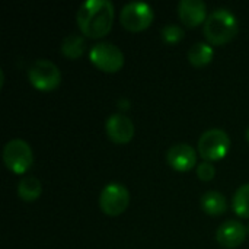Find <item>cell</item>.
<instances>
[{
	"label": "cell",
	"mask_w": 249,
	"mask_h": 249,
	"mask_svg": "<svg viewBox=\"0 0 249 249\" xmlns=\"http://www.w3.org/2000/svg\"><path fill=\"white\" fill-rule=\"evenodd\" d=\"M166 160L177 171H190L197 163V152L191 144L177 143L168 149Z\"/></svg>",
	"instance_id": "obj_10"
},
{
	"label": "cell",
	"mask_w": 249,
	"mask_h": 249,
	"mask_svg": "<svg viewBox=\"0 0 249 249\" xmlns=\"http://www.w3.org/2000/svg\"><path fill=\"white\" fill-rule=\"evenodd\" d=\"M114 4L111 0H86L79 6L77 23L80 31L90 38H101L114 23Z\"/></svg>",
	"instance_id": "obj_1"
},
{
	"label": "cell",
	"mask_w": 249,
	"mask_h": 249,
	"mask_svg": "<svg viewBox=\"0 0 249 249\" xmlns=\"http://www.w3.org/2000/svg\"><path fill=\"white\" fill-rule=\"evenodd\" d=\"M3 160L13 172H26L34 163V153L29 143L19 137L9 140L3 147Z\"/></svg>",
	"instance_id": "obj_4"
},
{
	"label": "cell",
	"mask_w": 249,
	"mask_h": 249,
	"mask_svg": "<svg viewBox=\"0 0 249 249\" xmlns=\"http://www.w3.org/2000/svg\"><path fill=\"white\" fill-rule=\"evenodd\" d=\"M238 18L226 7L214 9L204 22V35L212 44H225L238 34Z\"/></svg>",
	"instance_id": "obj_2"
},
{
	"label": "cell",
	"mask_w": 249,
	"mask_h": 249,
	"mask_svg": "<svg viewBox=\"0 0 249 249\" xmlns=\"http://www.w3.org/2000/svg\"><path fill=\"white\" fill-rule=\"evenodd\" d=\"M130 204V193L125 185L120 182L107 184L99 196V206L104 213L117 216L123 213Z\"/></svg>",
	"instance_id": "obj_8"
},
{
	"label": "cell",
	"mask_w": 249,
	"mask_h": 249,
	"mask_svg": "<svg viewBox=\"0 0 249 249\" xmlns=\"http://www.w3.org/2000/svg\"><path fill=\"white\" fill-rule=\"evenodd\" d=\"M245 137H247V140L249 142V127L247 128V131H245Z\"/></svg>",
	"instance_id": "obj_20"
},
{
	"label": "cell",
	"mask_w": 249,
	"mask_h": 249,
	"mask_svg": "<svg viewBox=\"0 0 249 249\" xmlns=\"http://www.w3.org/2000/svg\"><path fill=\"white\" fill-rule=\"evenodd\" d=\"M178 15L188 26H196L207 19V6L203 0H181L178 3Z\"/></svg>",
	"instance_id": "obj_12"
},
{
	"label": "cell",
	"mask_w": 249,
	"mask_h": 249,
	"mask_svg": "<svg viewBox=\"0 0 249 249\" xmlns=\"http://www.w3.org/2000/svg\"><path fill=\"white\" fill-rule=\"evenodd\" d=\"M213 54H214V51H213V47L210 44L198 41V42H194L188 48L187 57H188L191 64L201 67V66L209 64L213 60Z\"/></svg>",
	"instance_id": "obj_14"
},
{
	"label": "cell",
	"mask_w": 249,
	"mask_h": 249,
	"mask_svg": "<svg viewBox=\"0 0 249 249\" xmlns=\"http://www.w3.org/2000/svg\"><path fill=\"white\" fill-rule=\"evenodd\" d=\"M200 204L203 207V210L207 213V214H212V216H217V214H222L226 212L228 209V201H226V197L219 193V191H214V190H210V191H206L201 198H200Z\"/></svg>",
	"instance_id": "obj_13"
},
{
	"label": "cell",
	"mask_w": 249,
	"mask_h": 249,
	"mask_svg": "<svg viewBox=\"0 0 249 249\" xmlns=\"http://www.w3.org/2000/svg\"><path fill=\"white\" fill-rule=\"evenodd\" d=\"M232 206L236 214L241 217H249V182L236 188L232 198Z\"/></svg>",
	"instance_id": "obj_17"
},
{
	"label": "cell",
	"mask_w": 249,
	"mask_h": 249,
	"mask_svg": "<svg viewBox=\"0 0 249 249\" xmlns=\"http://www.w3.org/2000/svg\"><path fill=\"white\" fill-rule=\"evenodd\" d=\"M28 77L32 86L39 90H51L60 85L61 71L55 63L47 58L35 60L28 69Z\"/></svg>",
	"instance_id": "obj_6"
},
{
	"label": "cell",
	"mask_w": 249,
	"mask_h": 249,
	"mask_svg": "<svg viewBox=\"0 0 249 249\" xmlns=\"http://www.w3.org/2000/svg\"><path fill=\"white\" fill-rule=\"evenodd\" d=\"M89 58L98 69L108 73L118 71L124 64V53L121 48L108 41L93 44L89 50Z\"/></svg>",
	"instance_id": "obj_5"
},
{
	"label": "cell",
	"mask_w": 249,
	"mask_h": 249,
	"mask_svg": "<svg viewBox=\"0 0 249 249\" xmlns=\"http://www.w3.org/2000/svg\"><path fill=\"white\" fill-rule=\"evenodd\" d=\"M248 233H249V225H248Z\"/></svg>",
	"instance_id": "obj_21"
},
{
	"label": "cell",
	"mask_w": 249,
	"mask_h": 249,
	"mask_svg": "<svg viewBox=\"0 0 249 249\" xmlns=\"http://www.w3.org/2000/svg\"><path fill=\"white\" fill-rule=\"evenodd\" d=\"M42 193V185L39 179L34 175H25L18 184V194L25 201H35Z\"/></svg>",
	"instance_id": "obj_15"
},
{
	"label": "cell",
	"mask_w": 249,
	"mask_h": 249,
	"mask_svg": "<svg viewBox=\"0 0 249 249\" xmlns=\"http://www.w3.org/2000/svg\"><path fill=\"white\" fill-rule=\"evenodd\" d=\"M85 47H86V41L82 35L73 32V34H69L63 38L61 41V53L69 57V58H79L83 51H85Z\"/></svg>",
	"instance_id": "obj_16"
},
{
	"label": "cell",
	"mask_w": 249,
	"mask_h": 249,
	"mask_svg": "<svg viewBox=\"0 0 249 249\" xmlns=\"http://www.w3.org/2000/svg\"><path fill=\"white\" fill-rule=\"evenodd\" d=\"M120 20L128 31H142L147 28L153 20V7L149 3L140 0L128 1L120 12Z\"/></svg>",
	"instance_id": "obj_7"
},
{
	"label": "cell",
	"mask_w": 249,
	"mask_h": 249,
	"mask_svg": "<svg viewBox=\"0 0 249 249\" xmlns=\"http://www.w3.org/2000/svg\"><path fill=\"white\" fill-rule=\"evenodd\" d=\"M105 131L112 142L128 143L134 136V124L125 114L114 112L105 121Z\"/></svg>",
	"instance_id": "obj_9"
},
{
	"label": "cell",
	"mask_w": 249,
	"mask_h": 249,
	"mask_svg": "<svg viewBox=\"0 0 249 249\" xmlns=\"http://www.w3.org/2000/svg\"><path fill=\"white\" fill-rule=\"evenodd\" d=\"M248 228L239 220H226L223 222L216 232L217 242L226 248H236L239 247L245 236H247Z\"/></svg>",
	"instance_id": "obj_11"
},
{
	"label": "cell",
	"mask_w": 249,
	"mask_h": 249,
	"mask_svg": "<svg viewBox=\"0 0 249 249\" xmlns=\"http://www.w3.org/2000/svg\"><path fill=\"white\" fill-rule=\"evenodd\" d=\"M160 34L166 42H178L184 38V28L177 23H168L160 29Z\"/></svg>",
	"instance_id": "obj_18"
},
{
	"label": "cell",
	"mask_w": 249,
	"mask_h": 249,
	"mask_svg": "<svg viewBox=\"0 0 249 249\" xmlns=\"http://www.w3.org/2000/svg\"><path fill=\"white\" fill-rule=\"evenodd\" d=\"M229 149L231 137L222 128H209L198 139V153L204 160H219L226 156Z\"/></svg>",
	"instance_id": "obj_3"
},
{
	"label": "cell",
	"mask_w": 249,
	"mask_h": 249,
	"mask_svg": "<svg viewBox=\"0 0 249 249\" xmlns=\"http://www.w3.org/2000/svg\"><path fill=\"white\" fill-rule=\"evenodd\" d=\"M197 175H198V178L203 179V181H210V179H213L214 175H216V168L213 166L212 162L204 160V162L198 163V166H197Z\"/></svg>",
	"instance_id": "obj_19"
}]
</instances>
